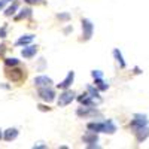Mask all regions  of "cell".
Instances as JSON below:
<instances>
[{
    "label": "cell",
    "mask_w": 149,
    "mask_h": 149,
    "mask_svg": "<svg viewBox=\"0 0 149 149\" xmlns=\"http://www.w3.org/2000/svg\"><path fill=\"white\" fill-rule=\"evenodd\" d=\"M78 102H79L81 104H84V106L97 107L98 104L102 103V97H100V95L94 97V95H90L88 93H86V94H82V95H79V97H78Z\"/></svg>",
    "instance_id": "obj_1"
},
{
    "label": "cell",
    "mask_w": 149,
    "mask_h": 149,
    "mask_svg": "<svg viewBox=\"0 0 149 149\" xmlns=\"http://www.w3.org/2000/svg\"><path fill=\"white\" fill-rule=\"evenodd\" d=\"M93 33H94V24L88 18H84L82 19V40H90L93 37Z\"/></svg>",
    "instance_id": "obj_2"
},
{
    "label": "cell",
    "mask_w": 149,
    "mask_h": 149,
    "mask_svg": "<svg viewBox=\"0 0 149 149\" xmlns=\"http://www.w3.org/2000/svg\"><path fill=\"white\" fill-rule=\"evenodd\" d=\"M74 94L73 91H70L69 88L67 90H64L63 93L60 94V97H58V100H57V103H58V106L60 107H64V106H67V104H70L73 100H74Z\"/></svg>",
    "instance_id": "obj_3"
},
{
    "label": "cell",
    "mask_w": 149,
    "mask_h": 149,
    "mask_svg": "<svg viewBox=\"0 0 149 149\" xmlns=\"http://www.w3.org/2000/svg\"><path fill=\"white\" fill-rule=\"evenodd\" d=\"M145 125H148V116L143 115V113H136L134 118H133V121H131V124H130V128L133 131H136L137 128L145 127Z\"/></svg>",
    "instance_id": "obj_4"
},
{
    "label": "cell",
    "mask_w": 149,
    "mask_h": 149,
    "mask_svg": "<svg viewBox=\"0 0 149 149\" xmlns=\"http://www.w3.org/2000/svg\"><path fill=\"white\" fill-rule=\"evenodd\" d=\"M6 76H8L12 82L19 84V82H22L24 79H26V73H24L21 69H10V70L6 72Z\"/></svg>",
    "instance_id": "obj_5"
},
{
    "label": "cell",
    "mask_w": 149,
    "mask_h": 149,
    "mask_svg": "<svg viewBox=\"0 0 149 149\" xmlns=\"http://www.w3.org/2000/svg\"><path fill=\"white\" fill-rule=\"evenodd\" d=\"M39 97L46 103H52L55 100V93L51 86H45V88H39Z\"/></svg>",
    "instance_id": "obj_6"
},
{
    "label": "cell",
    "mask_w": 149,
    "mask_h": 149,
    "mask_svg": "<svg viewBox=\"0 0 149 149\" xmlns=\"http://www.w3.org/2000/svg\"><path fill=\"white\" fill-rule=\"evenodd\" d=\"M76 115L81 116V118H88V116H95V115H98V113H97L95 107H90V106H84V104H82L81 107H78Z\"/></svg>",
    "instance_id": "obj_7"
},
{
    "label": "cell",
    "mask_w": 149,
    "mask_h": 149,
    "mask_svg": "<svg viewBox=\"0 0 149 149\" xmlns=\"http://www.w3.org/2000/svg\"><path fill=\"white\" fill-rule=\"evenodd\" d=\"M82 140H84L85 143H88V148H98V146H97L98 136H97V133H94V131L86 133L84 137H82Z\"/></svg>",
    "instance_id": "obj_8"
},
{
    "label": "cell",
    "mask_w": 149,
    "mask_h": 149,
    "mask_svg": "<svg viewBox=\"0 0 149 149\" xmlns=\"http://www.w3.org/2000/svg\"><path fill=\"white\" fill-rule=\"evenodd\" d=\"M54 82L52 79L49 76H45V74H42V76H36L34 78V85L37 86V88H45V86H51Z\"/></svg>",
    "instance_id": "obj_9"
},
{
    "label": "cell",
    "mask_w": 149,
    "mask_h": 149,
    "mask_svg": "<svg viewBox=\"0 0 149 149\" xmlns=\"http://www.w3.org/2000/svg\"><path fill=\"white\" fill-rule=\"evenodd\" d=\"M134 136H136V140H137V143H142L145 142L148 137H149V127L145 125V127H140L134 131Z\"/></svg>",
    "instance_id": "obj_10"
},
{
    "label": "cell",
    "mask_w": 149,
    "mask_h": 149,
    "mask_svg": "<svg viewBox=\"0 0 149 149\" xmlns=\"http://www.w3.org/2000/svg\"><path fill=\"white\" fill-rule=\"evenodd\" d=\"M36 54H37V46H34V45H29V46H24V49L21 51V55H22L24 58H27V60L33 58V57H34Z\"/></svg>",
    "instance_id": "obj_11"
},
{
    "label": "cell",
    "mask_w": 149,
    "mask_h": 149,
    "mask_svg": "<svg viewBox=\"0 0 149 149\" xmlns=\"http://www.w3.org/2000/svg\"><path fill=\"white\" fill-rule=\"evenodd\" d=\"M73 79H74V72H69L67 76H66V79L61 82V84H58L57 88H60V90H67L69 86L73 84Z\"/></svg>",
    "instance_id": "obj_12"
},
{
    "label": "cell",
    "mask_w": 149,
    "mask_h": 149,
    "mask_svg": "<svg viewBox=\"0 0 149 149\" xmlns=\"http://www.w3.org/2000/svg\"><path fill=\"white\" fill-rule=\"evenodd\" d=\"M18 137V130L17 128H8L3 131V139L6 142H12V140H15Z\"/></svg>",
    "instance_id": "obj_13"
},
{
    "label": "cell",
    "mask_w": 149,
    "mask_h": 149,
    "mask_svg": "<svg viewBox=\"0 0 149 149\" xmlns=\"http://www.w3.org/2000/svg\"><path fill=\"white\" fill-rule=\"evenodd\" d=\"M33 40H34V34H24V36H21L19 39L15 42V45L17 46H26V45L31 43Z\"/></svg>",
    "instance_id": "obj_14"
},
{
    "label": "cell",
    "mask_w": 149,
    "mask_h": 149,
    "mask_svg": "<svg viewBox=\"0 0 149 149\" xmlns=\"http://www.w3.org/2000/svg\"><path fill=\"white\" fill-rule=\"evenodd\" d=\"M116 131V125L112 119H107V121H103V133H107V134H113Z\"/></svg>",
    "instance_id": "obj_15"
},
{
    "label": "cell",
    "mask_w": 149,
    "mask_h": 149,
    "mask_svg": "<svg viewBox=\"0 0 149 149\" xmlns=\"http://www.w3.org/2000/svg\"><path fill=\"white\" fill-rule=\"evenodd\" d=\"M31 15H33L31 9H30V8H24V9L19 10V14H18V15H15V21L26 19V18H31Z\"/></svg>",
    "instance_id": "obj_16"
},
{
    "label": "cell",
    "mask_w": 149,
    "mask_h": 149,
    "mask_svg": "<svg viewBox=\"0 0 149 149\" xmlns=\"http://www.w3.org/2000/svg\"><path fill=\"white\" fill-rule=\"evenodd\" d=\"M86 128L94 133H103V122H90L86 124Z\"/></svg>",
    "instance_id": "obj_17"
},
{
    "label": "cell",
    "mask_w": 149,
    "mask_h": 149,
    "mask_svg": "<svg viewBox=\"0 0 149 149\" xmlns=\"http://www.w3.org/2000/svg\"><path fill=\"white\" fill-rule=\"evenodd\" d=\"M113 57H115V60H116V63L119 64V67L121 69H125V61H124V57H122V54H121V51L119 49H113Z\"/></svg>",
    "instance_id": "obj_18"
},
{
    "label": "cell",
    "mask_w": 149,
    "mask_h": 149,
    "mask_svg": "<svg viewBox=\"0 0 149 149\" xmlns=\"http://www.w3.org/2000/svg\"><path fill=\"white\" fill-rule=\"evenodd\" d=\"M18 2H14V3H12L6 10H5V17H12V15H15L17 14V10H18Z\"/></svg>",
    "instance_id": "obj_19"
},
{
    "label": "cell",
    "mask_w": 149,
    "mask_h": 149,
    "mask_svg": "<svg viewBox=\"0 0 149 149\" xmlns=\"http://www.w3.org/2000/svg\"><path fill=\"white\" fill-rule=\"evenodd\" d=\"M94 81H95L94 84H95V86L98 88V91H106V90L109 88V85L103 81V78H102V79H94Z\"/></svg>",
    "instance_id": "obj_20"
},
{
    "label": "cell",
    "mask_w": 149,
    "mask_h": 149,
    "mask_svg": "<svg viewBox=\"0 0 149 149\" xmlns=\"http://www.w3.org/2000/svg\"><path fill=\"white\" fill-rule=\"evenodd\" d=\"M19 64V60H17V58H6L5 60V66L6 67H15V66H18Z\"/></svg>",
    "instance_id": "obj_21"
},
{
    "label": "cell",
    "mask_w": 149,
    "mask_h": 149,
    "mask_svg": "<svg viewBox=\"0 0 149 149\" xmlns=\"http://www.w3.org/2000/svg\"><path fill=\"white\" fill-rule=\"evenodd\" d=\"M91 76H93L94 79H102V78H103V72H102V70H93V72H91Z\"/></svg>",
    "instance_id": "obj_22"
},
{
    "label": "cell",
    "mask_w": 149,
    "mask_h": 149,
    "mask_svg": "<svg viewBox=\"0 0 149 149\" xmlns=\"http://www.w3.org/2000/svg\"><path fill=\"white\" fill-rule=\"evenodd\" d=\"M57 18L61 19V21H69V19H70V15H69V14H58Z\"/></svg>",
    "instance_id": "obj_23"
},
{
    "label": "cell",
    "mask_w": 149,
    "mask_h": 149,
    "mask_svg": "<svg viewBox=\"0 0 149 149\" xmlns=\"http://www.w3.org/2000/svg\"><path fill=\"white\" fill-rule=\"evenodd\" d=\"M27 5H40V3H43V0H24Z\"/></svg>",
    "instance_id": "obj_24"
},
{
    "label": "cell",
    "mask_w": 149,
    "mask_h": 149,
    "mask_svg": "<svg viewBox=\"0 0 149 149\" xmlns=\"http://www.w3.org/2000/svg\"><path fill=\"white\" fill-rule=\"evenodd\" d=\"M5 52H6V45H0V57H3L5 55Z\"/></svg>",
    "instance_id": "obj_25"
},
{
    "label": "cell",
    "mask_w": 149,
    "mask_h": 149,
    "mask_svg": "<svg viewBox=\"0 0 149 149\" xmlns=\"http://www.w3.org/2000/svg\"><path fill=\"white\" fill-rule=\"evenodd\" d=\"M0 37H6V26L0 29Z\"/></svg>",
    "instance_id": "obj_26"
},
{
    "label": "cell",
    "mask_w": 149,
    "mask_h": 149,
    "mask_svg": "<svg viewBox=\"0 0 149 149\" xmlns=\"http://www.w3.org/2000/svg\"><path fill=\"white\" fill-rule=\"evenodd\" d=\"M10 2V0H0V9H3L5 8V5L6 3H9Z\"/></svg>",
    "instance_id": "obj_27"
},
{
    "label": "cell",
    "mask_w": 149,
    "mask_h": 149,
    "mask_svg": "<svg viewBox=\"0 0 149 149\" xmlns=\"http://www.w3.org/2000/svg\"><path fill=\"white\" fill-rule=\"evenodd\" d=\"M37 107H39L40 110H43V112H45V110H51V109H49V107H46V106H43V104H39V106H37Z\"/></svg>",
    "instance_id": "obj_28"
},
{
    "label": "cell",
    "mask_w": 149,
    "mask_h": 149,
    "mask_svg": "<svg viewBox=\"0 0 149 149\" xmlns=\"http://www.w3.org/2000/svg\"><path fill=\"white\" fill-rule=\"evenodd\" d=\"M33 148H34V149H36V148H46V145H40V143H39V145H34Z\"/></svg>",
    "instance_id": "obj_29"
},
{
    "label": "cell",
    "mask_w": 149,
    "mask_h": 149,
    "mask_svg": "<svg viewBox=\"0 0 149 149\" xmlns=\"http://www.w3.org/2000/svg\"><path fill=\"white\" fill-rule=\"evenodd\" d=\"M2 137H3V134H2V133H0V139H2Z\"/></svg>",
    "instance_id": "obj_30"
}]
</instances>
